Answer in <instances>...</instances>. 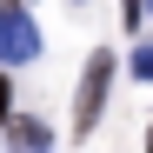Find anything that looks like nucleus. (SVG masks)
I'll return each mask as SVG.
<instances>
[{"instance_id":"f257e3e1","label":"nucleus","mask_w":153,"mask_h":153,"mask_svg":"<svg viewBox=\"0 0 153 153\" xmlns=\"http://www.w3.org/2000/svg\"><path fill=\"white\" fill-rule=\"evenodd\" d=\"M107 87H113V53H93L80 73V100H73V133H93L100 107H107Z\"/></svg>"},{"instance_id":"f03ea898","label":"nucleus","mask_w":153,"mask_h":153,"mask_svg":"<svg viewBox=\"0 0 153 153\" xmlns=\"http://www.w3.org/2000/svg\"><path fill=\"white\" fill-rule=\"evenodd\" d=\"M40 53V27L20 13V0H0V67H20Z\"/></svg>"},{"instance_id":"7ed1b4c3","label":"nucleus","mask_w":153,"mask_h":153,"mask_svg":"<svg viewBox=\"0 0 153 153\" xmlns=\"http://www.w3.org/2000/svg\"><path fill=\"white\" fill-rule=\"evenodd\" d=\"M13 146H20V153H40V146H47V126H40V120H13Z\"/></svg>"},{"instance_id":"20e7f679","label":"nucleus","mask_w":153,"mask_h":153,"mask_svg":"<svg viewBox=\"0 0 153 153\" xmlns=\"http://www.w3.org/2000/svg\"><path fill=\"white\" fill-rule=\"evenodd\" d=\"M133 73H140V80H153V40H146V47H133Z\"/></svg>"},{"instance_id":"39448f33","label":"nucleus","mask_w":153,"mask_h":153,"mask_svg":"<svg viewBox=\"0 0 153 153\" xmlns=\"http://www.w3.org/2000/svg\"><path fill=\"white\" fill-rule=\"evenodd\" d=\"M7 113H13V80L0 73V126H7Z\"/></svg>"},{"instance_id":"423d86ee","label":"nucleus","mask_w":153,"mask_h":153,"mask_svg":"<svg viewBox=\"0 0 153 153\" xmlns=\"http://www.w3.org/2000/svg\"><path fill=\"white\" fill-rule=\"evenodd\" d=\"M140 13H146V0H120V20H126V27H140Z\"/></svg>"},{"instance_id":"0eeeda50","label":"nucleus","mask_w":153,"mask_h":153,"mask_svg":"<svg viewBox=\"0 0 153 153\" xmlns=\"http://www.w3.org/2000/svg\"><path fill=\"white\" fill-rule=\"evenodd\" d=\"M146 153H153V133H146Z\"/></svg>"},{"instance_id":"6e6552de","label":"nucleus","mask_w":153,"mask_h":153,"mask_svg":"<svg viewBox=\"0 0 153 153\" xmlns=\"http://www.w3.org/2000/svg\"><path fill=\"white\" fill-rule=\"evenodd\" d=\"M146 7H153V0H146Z\"/></svg>"}]
</instances>
